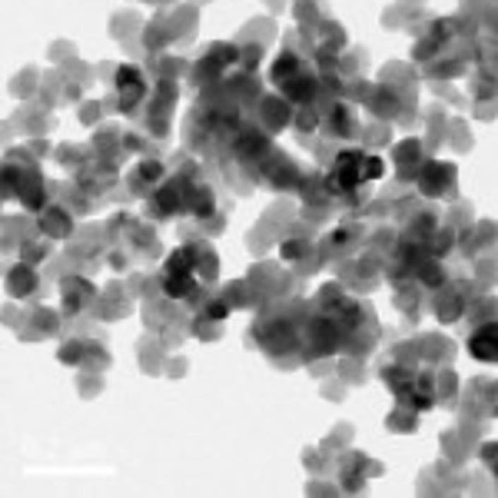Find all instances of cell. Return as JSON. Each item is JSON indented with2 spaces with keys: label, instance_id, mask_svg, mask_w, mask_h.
<instances>
[{
  "label": "cell",
  "instance_id": "2",
  "mask_svg": "<svg viewBox=\"0 0 498 498\" xmlns=\"http://www.w3.org/2000/svg\"><path fill=\"white\" fill-rule=\"evenodd\" d=\"M170 273H179V276H186V273H189V253H186V249L170 256Z\"/></svg>",
  "mask_w": 498,
  "mask_h": 498
},
{
  "label": "cell",
  "instance_id": "1",
  "mask_svg": "<svg viewBox=\"0 0 498 498\" xmlns=\"http://www.w3.org/2000/svg\"><path fill=\"white\" fill-rule=\"evenodd\" d=\"M468 352L482 362H498V322H488L468 336Z\"/></svg>",
  "mask_w": 498,
  "mask_h": 498
}]
</instances>
